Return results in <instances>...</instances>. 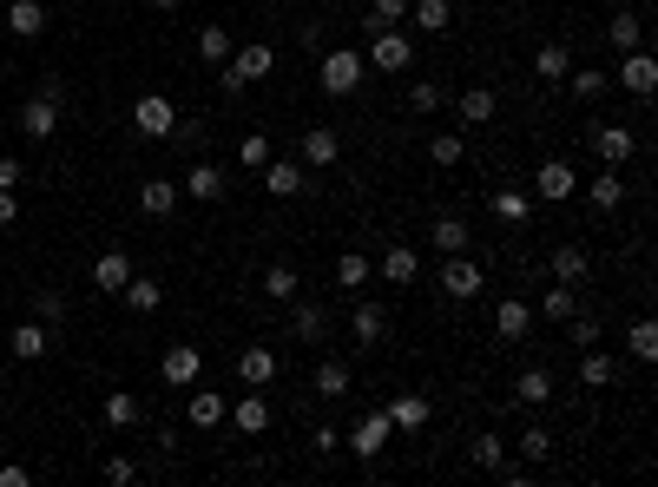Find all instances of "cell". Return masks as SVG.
Returning <instances> with one entry per match:
<instances>
[{"label": "cell", "mask_w": 658, "mask_h": 487, "mask_svg": "<svg viewBox=\"0 0 658 487\" xmlns=\"http://www.w3.org/2000/svg\"><path fill=\"white\" fill-rule=\"evenodd\" d=\"M468 455H474V468H487V474H494V468L507 461V441H501V435H474V448H468Z\"/></svg>", "instance_id": "7dc6e473"}, {"label": "cell", "mask_w": 658, "mask_h": 487, "mask_svg": "<svg viewBox=\"0 0 658 487\" xmlns=\"http://www.w3.org/2000/svg\"><path fill=\"white\" fill-rule=\"evenodd\" d=\"M441 297H455V303H474V297H481V290H487V277H481V264H474V257L468 251H461V257H448V264H441Z\"/></svg>", "instance_id": "3957f363"}, {"label": "cell", "mask_w": 658, "mask_h": 487, "mask_svg": "<svg viewBox=\"0 0 658 487\" xmlns=\"http://www.w3.org/2000/svg\"><path fill=\"white\" fill-rule=\"evenodd\" d=\"M586 198H593V211H619V205H626V178H619V165H606V178H593Z\"/></svg>", "instance_id": "1f68e13d"}, {"label": "cell", "mask_w": 658, "mask_h": 487, "mask_svg": "<svg viewBox=\"0 0 658 487\" xmlns=\"http://www.w3.org/2000/svg\"><path fill=\"white\" fill-rule=\"evenodd\" d=\"M586 270H593V257H586L580 244H560V251H553V283H573V290H580Z\"/></svg>", "instance_id": "f546056e"}, {"label": "cell", "mask_w": 658, "mask_h": 487, "mask_svg": "<svg viewBox=\"0 0 658 487\" xmlns=\"http://www.w3.org/2000/svg\"><path fill=\"white\" fill-rule=\"evenodd\" d=\"M527 330H533V303H520V297H501V303H494V336L527 343Z\"/></svg>", "instance_id": "9a60e30c"}, {"label": "cell", "mask_w": 658, "mask_h": 487, "mask_svg": "<svg viewBox=\"0 0 658 487\" xmlns=\"http://www.w3.org/2000/svg\"><path fill=\"white\" fill-rule=\"evenodd\" d=\"M553 389H560V382H553V369H540V362L514 376V402H520V409H547Z\"/></svg>", "instance_id": "30bf717a"}, {"label": "cell", "mask_w": 658, "mask_h": 487, "mask_svg": "<svg viewBox=\"0 0 658 487\" xmlns=\"http://www.w3.org/2000/svg\"><path fill=\"white\" fill-rule=\"evenodd\" d=\"M580 356H586V362H580V382H586V389H606V382L619 376V362H612L599 343H593V349H580Z\"/></svg>", "instance_id": "836d02e7"}, {"label": "cell", "mask_w": 658, "mask_h": 487, "mask_svg": "<svg viewBox=\"0 0 658 487\" xmlns=\"http://www.w3.org/2000/svg\"><path fill=\"white\" fill-rule=\"evenodd\" d=\"M376 270H382V283H415L422 277V257H415V244H389Z\"/></svg>", "instance_id": "603a6c76"}, {"label": "cell", "mask_w": 658, "mask_h": 487, "mask_svg": "<svg viewBox=\"0 0 658 487\" xmlns=\"http://www.w3.org/2000/svg\"><path fill=\"white\" fill-rule=\"evenodd\" d=\"M198 60H204V66H224V60H231V33H224L218 20H211V27H198Z\"/></svg>", "instance_id": "74e56055"}, {"label": "cell", "mask_w": 658, "mask_h": 487, "mask_svg": "<svg viewBox=\"0 0 658 487\" xmlns=\"http://www.w3.org/2000/svg\"><path fill=\"white\" fill-rule=\"evenodd\" d=\"M297 40H303V53H323V27L316 20H297Z\"/></svg>", "instance_id": "680465c9"}, {"label": "cell", "mask_w": 658, "mask_h": 487, "mask_svg": "<svg viewBox=\"0 0 658 487\" xmlns=\"http://www.w3.org/2000/svg\"><path fill=\"white\" fill-rule=\"evenodd\" d=\"M428 244H435L441 257H461V251H468V224H461V218H435V224H428Z\"/></svg>", "instance_id": "d6a6232c"}, {"label": "cell", "mask_w": 658, "mask_h": 487, "mask_svg": "<svg viewBox=\"0 0 658 487\" xmlns=\"http://www.w3.org/2000/svg\"><path fill=\"white\" fill-rule=\"evenodd\" d=\"M297 290H303L297 264H270V270H264V297H270V303H290Z\"/></svg>", "instance_id": "e575fe53"}, {"label": "cell", "mask_w": 658, "mask_h": 487, "mask_svg": "<svg viewBox=\"0 0 658 487\" xmlns=\"http://www.w3.org/2000/svg\"><path fill=\"white\" fill-rule=\"evenodd\" d=\"M533 73H540V79H566V73H573V60H566L560 40H547V47L533 53Z\"/></svg>", "instance_id": "b9f144b4"}, {"label": "cell", "mask_w": 658, "mask_h": 487, "mask_svg": "<svg viewBox=\"0 0 658 487\" xmlns=\"http://www.w3.org/2000/svg\"><path fill=\"white\" fill-rule=\"evenodd\" d=\"M172 145H178V152H198V145H204V126H198V119H178V126H172Z\"/></svg>", "instance_id": "11a10c76"}, {"label": "cell", "mask_w": 658, "mask_h": 487, "mask_svg": "<svg viewBox=\"0 0 658 487\" xmlns=\"http://www.w3.org/2000/svg\"><path fill=\"white\" fill-rule=\"evenodd\" d=\"M435 106H441L435 79H408V112H435Z\"/></svg>", "instance_id": "681fc988"}, {"label": "cell", "mask_w": 658, "mask_h": 487, "mask_svg": "<svg viewBox=\"0 0 658 487\" xmlns=\"http://www.w3.org/2000/svg\"><path fill=\"white\" fill-rule=\"evenodd\" d=\"M612 79H619L626 93L652 99V93H658V60H652L645 47H632V53H619V73H612Z\"/></svg>", "instance_id": "8992f818"}, {"label": "cell", "mask_w": 658, "mask_h": 487, "mask_svg": "<svg viewBox=\"0 0 658 487\" xmlns=\"http://www.w3.org/2000/svg\"><path fill=\"white\" fill-rule=\"evenodd\" d=\"M7 349H14L20 362H40L53 349V323H40V316H33V323H20L14 336H7Z\"/></svg>", "instance_id": "ac0fdd59"}, {"label": "cell", "mask_w": 658, "mask_h": 487, "mask_svg": "<svg viewBox=\"0 0 658 487\" xmlns=\"http://www.w3.org/2000/svg\"><path fill=\"white\" fill-rule=\"evenodd\" d=\"M310 395L343 402V395H349V362H343V356H323V362H316V376H310Z\"/></svg>", "instance_id": "d6986e66"}, {"label": "cell", "mask_w": 658, "mask_h": 487, "mask_svg": "<svg viewBox=\"0 0 658 487\" xmlns=\"http://www.w3.org/2000/svg\"><path fill=\"white\" fill-rule=\"evenodd\" d=\"M277 7H290V0H277Z\"/></svg>", "instance_id": "03108f58"}, {"label": "cell", "mask_w": 658, "mask_h": 487, "mask_svg": "<svg viewBox=\"0 0 658 487\" xmlns=\"http://www.w3.org/2000/svg\"><path fill=\"white\" fill-rule=\"evenodd\" d=\"M362 73H369V60H362L356 47H336V53H323L316 60V86H323L329 99H349L362 86Z\"/></svg>", "instance_id": "7a4b0ae2"}, {"label": "cell", "mask_w": 658, "mask_h": 487, "mask_svg": "<svg viewBox=\"0 0 658 487\" xmlns=\"http://www.w3.org/2000/svg\"><path fill=\"white\" fill-rule=\"evenodd\" d=\"M632 145H639V139H632V126H599V132H593V152L606 158V165H626Z\"/></svg>", "instance_id": "83f0119b"}, {"label": "cell", "mask_w": 658, "mask_h": 487, "mask_svg": "<svg viewBox=\"0 0 658 487\" xmlns=\"http://www.w3.org/2000/svg\"><path fill=\"white\" fill-rule=\"evenodd\" d=\"M369 277H376V264H369L362 251H343V257H336V283H343V290H362Z\"/></svg>", "instance_id": "f35d334b"}, {"label": "cell", "mask_w": 658, "mask_h": 487, "mask_svg": "<svg viewBox=\"0 0 658 487\" xmlns=\"http://www.w3.org/2000/svg\"><path fill=\"white\" fill-rule=\"evenodd\" d=\"M290 336H297V343H329V310L323 303H303V290L297 297H290Z\"/></svg>", "instance_id": "ba28073f"}, {"label": "cell", "mask_w": 658, "mask_h": 487, "mask_svg": "<svg viewBox=\"0 0 658 487\" xmlns=\"http://www.w3.org/2000/svg\"><path fill=\"white\" fill-rule=\"evenodd\" d=\"M566 323H573V330H566V343H573V349H593V343H599V323H593V316H580V310H573Z\"/></svg>", "instance_id": "f5cc1de1"}, {"label": "cell", "mask_w": 658, "mask_h": 487, "mask_svg": "<svg viewBox=\"0 0 658 487\" xmlns=\"http://www.w3.org/2000/svg\"><path fill=\"white\" fill-rule=\"evenodd\" d=\"M626 349H632L639 362H652V356H658V323H652V316H639V323L626 330Z\"/></svg>", "instance_id": "7bdbcfd3"}, {"label": "cell", "mask_w": 658, "mask_h": 487, "mask_svg": "<svg viewBox=\"0 0 658 487\" xmlns=\"http://www.w3.org/2000/svg\"><path fill=\"white\" fill-rule=\"evenodd\" d=\"M224 422H237V435H264V428H270V402L251 389V395H244V402H237L231 415H224Z\"/></svg>", "instance_id": "f1b7e54d"}, {"label": "cell", "mask_w": 658, "mask_h": 487, "mask_svg": "<svg viewBox=\"0 0 658 487\" xmlns=\"http://www.w3.org/2000/svg\"><path fill=\"white\" fill-rule=\"evenodd\" d=\"M224 415H231V402H224L218 389H198V382H191V402H185V422L191 428H218Z\"/></svg>", "instance_id": "e0dca14e"}, {"label": "cell", "mask_w": 658, "mask_h": 487, "mask_svg": "<svg viewBox=\"0 0 658 487\" xmlns=\"http://www.w3.org/2000/svg\"><path fill=\"white\" fill-rule=\"evenodd\" d=\"M369 66H382V73H415V40H408L402 27H376Z\"/></svg>", "instance_id": "277c9868"}, {"label": "cell", "mask_w": 658, "mask_h": 487, "mask_svg": "<svg viewBox=\"0 0 658 487\" xmlns=\"http://www.w3.org/2000/svg\"><path fill=\"white\" fill-rule=\"evenodd\" d=\"M349 336H356L362 349H376L382 336H389V310H382V303H356V316H349Z\"/></svg>", "instance_id": "7402d4cb"}, {"label": "cell", "mask_w": 658, "mask_h": 487, "mask_svg": "<svg viewBox=\"0 0 658 487\" xmlns=\"http://www.w3.org/2000/svg\"><path fill=\"white\" fill-rule=\"evenodd\" d=\"M152 7H165V14H172V7H178V0H152Z\"/></svg>", "instance_id": "e7e4bbea"}, {"label": "cell", "mask_w": 658, "mask_h": 487, "mask_svg": "<svg viewBox=\"0 0 658 487\" xmlns=\"http://www.w3.org/2000/svg\"><path fill=\"white\" fill-rule=\"evenodd\" d=\"M606 40H612V47H619V53H632V47H639V40H645V27H639V14H612V27H606Z\"/></svg>", "instance_id": "f6af8a7d"}, {"label": "cell", "mask_w": 658, "mask_h": 487, "mask_svg": "<svg viewBox=\"0 0 658 487\" xmlns=\"http://www.w3.org/2000/svg\"><path fill=\"white\" fill-rule=\"evenodd\" d=\"M106 481H112V487H132V481H139V468H132L126 455H112V461H106Z\"/></svg>", "instance_id": "9f6ffc18"}, {"label": "cell", "mask_w": 658, "mask_h": 487, "mask_svg": "<svg viewBox=\"0 0 658 487\" xmlns=\"http://www.w3.org/2000/svg\"><path fill=\"white\" fill-rule=\"evenodd\" d=\"M237 165H244V172H264V165H270V139H264V132H244V139H237Z\"/></svg>", "instance_id": "ee69618b"}, {"label": "cell", "mask_w": 658, "mask_h": 487, "mask_svg": "<svg viewBox=\"0 0 658 487\" xmlns=\"http://www.w3.org/2000/svg\"><path fill=\"white\" fill-rule=\"evenodd\" d=\"M126 283H132V257H126V251H106V257H93V290L119 297Z\"/></svg>", "instance_id": "ffe728a7"}, {"label": "cell", "mask_w": 658, "mask_h": 487, "mask_svg": "<svg viewBox=\"0 0 658 487\" xmlns=\"http://www.w3.org/2000/svg\"><path fill=\"white\" fill-rule=\"evenodd\" d=\"M573 310H580V290H573V283H553L547 297H540V316H547V323H566Z\"/></svg>", "instance_id": "8d00e7d4"}, {"label": "cell", "mask_w": 658, "mask_h": 487, "mask_svg": "<svg viewBox=\"0 0 658 487\" xmlns=\"http://www.w3.org/2000/svg\"><path fill=\"white\" fill-rule=\"evenodd\" d=\"M20 178H27V172H20V158H0V191H14Z\"/></svg>", "instance_id": "91938a15"}, {"label": "cell", "mask_w": 658, "mask_h": 487, "mask_svg": "<svg viewBox=\"0 0 658 487\" xmlns=\"http://www.w3.org/2000/svg\"><path fill=\"white\" fill-rule=\"evenodd\" d=\"M408 27L415 33H448L455 27V7H448V0H415V7H408Z\"/></svg>", "instance_id": "4316f807"}, {"label": "cell", "mask_w": 658, "mask_h": 487, "mask_svg": "<svg viewBox=\"0 0 658 487\" xmlns=\"http://www.w3.org/2000/svg\"><path fill=\"white\" fill-rule=\"evenodd\" d=\"M514 448H520L527 461H547V455H553V428H547V422H527V428H520V441H514Z\"/></svg>", "instance_id": "ab89813d"}, {"label": "cell", "mask_w": 658, "mask_h": 487, "mask_svg": "<svg viewBox=\"0 0 658 487\" xmlns=\"http://www.w3.org/2000/svg\"><path fill=\"white\" fill-rule=\"evenodd\" d=\"M389 435H395V428H389V415H382V409H369V415L356 422V435H349V448H356L362 461H376L382 448H389Z\"/></svg>", "instance_id": "7c38bea8"}, {"label": "cell", "mask_w": 658, "mask_h": 487, "mask_svg": "<svg viewBox=\"0 0 658 487\" xmlns=\"http://www.w3.org/2000/svg\"><path fill=\"white\" fill-rule=\"evenodd\" d=\"M277 66V53H270V40H251V47H231V60L218 66V86L224 93H244V86H257V79Z\"/></svg>", "instance_id": "6da1fadb"}, {"label": "cell", "mask_w": 658, "mask_h": 487, "mask_svg": "<svg viewBox=\"0 0 658 487\" xmlns=\"http://www.w3.org/2000/svg\"><path fill=\"white\" fill-rule=\"evenodd\" d=\"M494 218H501V224H514V231H520V224L533 218V191H520V185L494 191Z\"/></svg>", "instance_id": "4dcf8cb0"}, {"label": "cell", "mask_w": 658, "mask_h": 487, "mask_svg": "<svg viewBox=\"0 0 658 487\" xmlns=\"http://www.w3.org/2000/svg\"><path fill=\"white\" fill-rule=\"evenodd\" d=\"M20 132H27V139H53V132H60V106L33 93L27 106H20Z\"/></svg>", "instance_id": "44dd1931"}, {"label": "cell", "mask_w": 658, "mask_h": 487, "mask_svg": "<svg viewBox=\"0 0 658 487\" xmlns=\"http://www.w3.org/2000/svg\"><path fill=\"white\" fill-rule=\"evenodd\" d=\"M185 191L198 198V205H218V198H224V172L211 165V158H198V165L185 172Z\"/></svg>", "instance_id": "d4e9b609"}, {"label": "cell", "mask_w": 658, "mask_h": 487, "mask_svg": "<svg viewBox=\"0 0 658 487\" xmlns=\"http://www.w3.org/2000/svg\"><path fill=\"white\" fill-rule=\"evenodd\" d=\"M606 86H612V73H573V99H580V106H593Z\"/></svg>", "instance_id": "816d5d0a"}, {"label": "cell", "mask_w": 658, "mask_h": 487, "mask_svg": "<svg viewBox=\"0 0 658 487\" xmlns=\"http://www.w3.org/2000/svg\"><path fill=\"white\" fill-rule=\"evenodd\" d=\"M257 178H264L270 198H297V191L310 185V178H303V158H277V152H270V165H264Z\"/></svg>", "instance_id": "9c48e42d"}, {"label": "cell", "mask_w": 658, "mask_h": 487, "mask_svg": "<svg viewBox=\"0 0 658 487\" xmlns=\"http://www.w3.org/2000/svg\"><path fill=\"white\" fill-rule=\"evenodd\" d=\"M461 119H468V126H487V119H494V93H487V86H468V93H461Z\"/></svg>", "instance_id": "bcb514c9"}, {"label": "cell", "mask_w": 658, "mask_h": 487, "mask_svg": "<svg viewBox=\"0 0 658 487\" xmlns=\"http://www.w3.org/2000/svg\"><path fill=\"white\" fill-rule=\"evenodd\" d=\"M119 297H126V310H139V316H152L158 303H165V290H158L152 277H139V270H132V283L126 290H119Z\"/></svg>", "instance_id": "d590c367"}, {"label": "cell", "mask_w": 658, "mask_h": 487, "mask_svg": "<svg viewBox=\"0 0 658 487\" xmlns=\"http://www.w3.org/2000/svg\"><path fill=\"white\" fill-rule=\"evenodd\" d=\"M139 211H145V218H172V211H178V185H172V178H145V185H139Z\"/></svg>", "instance_id": "484cf974"}, {"label": "cell", "mask_w": 658, "mask_h": 487, "mask_svg": "<svg viewBox=\"0 0 658 487\" xmlns=\"http://www.w3.org/2000/svg\"><path fill=\"white\" fill-rule=\"evenodd\" d=\"M33 316H40V323H60V316H66V297H60V290H40V297H33Z\"/></svg>", "instance_id": "db71d44e"}, {"label": "cell", "mask_w": 658, "mask_h": 487, "mask_svg": "<svg viewBox=\"0 0 658 487\" xmlns=\"http://www.w3.org/2000/svg\"><path fill=\"white\" fill-rule=\"evenodd\" d=\"M408 0H369V27H402Z\"/></svg>", "instance_id": "f907efd6"}, {"label": "cell", "mask_w": 658, "mask_h": 487, "mask_svg": "<svg viewBox=\"0 0 658 487\" xmlns=\"http://www.w3.org/2000/svg\"><path fill=\"white\" fill-rule=\"evenodd\" d=\"M382 415H389V428H395V435H422L435 409H428V395H395V402H389Z\"/></svg>", "instance_id": "5bb4252c"}, {"label": "cell", "mask_w": 658, "mask_h": 487, "mask_svg": "<svg viewBox=\"0 0 658 487\" xmlns=\"http://www.w3.org/2000/svg\"><path fill=\"white\" fill-rule=\"evenodd\" d=\"M310 448H316V455H336V448H343V435H336V428H310Z\"/></svg>", "instance_id": "6f0895ef"}, {"label": "cell", "mask_w": 658, "mask_h": 487, "mask_svg": "<svg viewBox=\"0 0 658 487\" xmlns=\"http://www.w3.org/2000/svg\"><path fill=\"white\" fill-rule=\"evenodd\" d=\"M7 33H14V40H40V33H47V7H40V0H14V7H7Z\"/></svg>", "instance_id": "cb8c5ba5"}, {"label": "cell", "mask_w": 658, "mask_h": 487, "mask_svg": "<svg viewBox=\"0 0 658 487\" xmlns=\"http://www.w3.org/2000/svg\"><path fill=\"white\" fill-rule=\"evenodd\" d=\"M336 158H343V132L336 126H303V165L323 172V165H336Z\"/></svg>", "instance_id": "4fadbf2b"}, {"label": "cell", "mask_w": 658, "mask_h": 487, "mask_svg": "<svg viewBox=\"0 0 658 487\" xmlns=\"http://www.w3.org/2000/svg\"><path fill=\"white\" fill-rule=\"evenodd\" d=\"M573 191H580V172H573L566 158H547V165L533 172V198H540V205H566Z\"/></svg>", "instance_id": "5b68a950"}, {"label": "cell", "mask_w": 658, "mask_h": 487, "mask_svg": "<svg viewBox=\"0 0 658 487\" xmlns=\"http://www.w3.org/2000/svg\"><path fill=\"white\" fill-rule=\"evenodd\" d=\"M428 158H435L441 172H455L461 165V132H435V139H428Z\"/></svg>", "instance_id": "c3c4849f"}, {"label": "cell", "mask_w": 658, "mask_h": 487, "mask_svg": "<svg viewBox=\"0 0 658 487\" xmlns=\"http://www.w3.org/2000/svg\"><path fill=\"white\" fill-rule=\"evenodd\" d=\"M27 481H33V474H27V468H14V461L0 468V487H27Z\"/></svg>", "instance_id": "6125c7cd"}, {"label": "cell", "mask_w": 658, "mask_h": 487, "mask_svg": "<svg viewBox=\"0 0 658 487\" xmlns=\"http://www.w3.org/2000/svg\"><path fill=\"white\" fill-rule=\"evenodd\" d=\"M20 218V205H14V191H0V224H14Z\"/></svg>", "instance_id": "be15d7a7"}, {"label": "cell", "mask_w": 658, "mask_h": 487, "mask_svg": "<svg viewBox=\"0 0 658 487\" xmlns=\"http://www.w3.org/2000/svg\"><path fill=\"white\" fill-rule=\"evenodd\" d=\"M132 126L145 132V139H172V126H178V106L165 93H145L139 106H132Z\"/></svg>", "instance_id": "52a82bcc"}, {"label": "cell", "mask_w": 658, "mask_h": 487, "mask_svg": "<svg viewBox=\"0 0 658 487\" xmlns=\"http://www.w3.org/2000/svg\"><path fill=\"white\" fill-rule=\"evenodd\" d=\"M158 376L172 382V389H191V382H198V349H191V343H172L165 356H158Z\"/></svg>", "instance_id": "2e32d148"}, {"label": "cell", "mask_w": 658, "mask_h": 487, "mask_svg": "<svg viewBox=\"0 0 658 487\" xmlns=\"http://www.w3.org/2000/svg\"><path fill=\"white\" fill-rule=\"evenodd\" d=\"M132 422H139V395H132V389H112L106 395V428H132Z\"/></svg>", "instance_id": "60d3db41"}, {"label": "cell", "mask_w": 658, "mask_h": 487, "mask_svg": "<svg viewBox=\"0 0 658 487\" xmlns=\"http://www.w3.org/2000/svg\"><path fill=\"white\" fill-rule=\"evenodd\" d=\"M237 382H244V389H270V382H277V349L251 343L244 356H237Z\"/></svg>", "instance_id": "8fae6325"}, {"label": "cell", "mask_w": 658, "mask_h": 487, "mask_svg": "<svg viewBox=\"0 0 658 487\" xmlns=\"http://www.w3.org/2000/svg\"><path fill=\"white\" fill-rule=\"evenodd\" d=\"M40 99H53V106H60V99H66V79L47 73V79H40Z\"/></svg>", "instance_id": "94428289"}]
</instances>
